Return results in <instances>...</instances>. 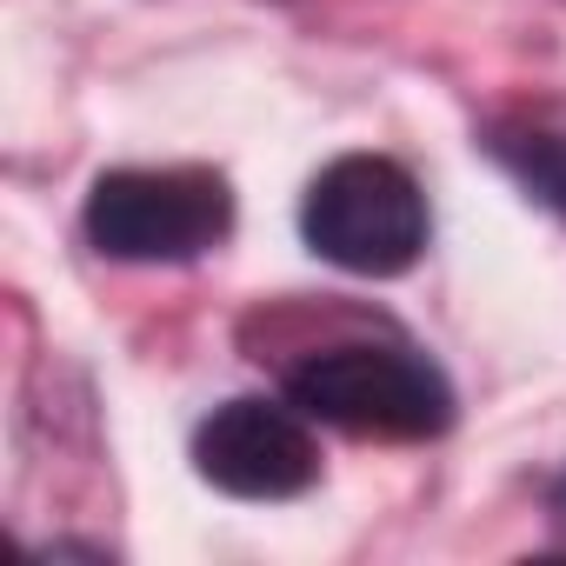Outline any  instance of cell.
Segmentation results:
<instances>
[{
    "mask_svg": "<svg viewBox=\"0 0 566 566\" xmlns=\"http://www.w3.org/2000/svg\"><path fill=\"white\" fill-rule=\"evenodd\" d=\"M193 473L233 500H294L321 480V440L301 407L227 400L193 433Z\"/></svg>",
    "mask_w": 566,
    "mask_h": 566,
    "instance_id": "277c9868",
    "label": "cell"
},
{
    "mask_svg": "<svg viewBox=\"0 0 566 566\" xmlns=\"http://www.w3.org/2000/svg\"><path fill=\"white\" fill-rule=\"evenodd\" d=\"M500 147V160L553 207V213H566V134H546V127H520V134H500L493 140Z\"/></svg>",
    "mask_w": 566,
    "mask_h": 566,
    "instance_id": "5b68a950",
    "label": "cell"
},
{
    "mask_svg": "<svg viewBox=\"0 0 566 566\" xmlns=\"http://www.w3.org/2000/svg\"><path fill=\"white\" fill-rule=\"evenodd\" d=\"M233 227V193L220 174L200 167H120L101 174L87 193V240L107 260L160 266L220 247Z\"/></svg>",
    "mask_w": 566,
    "mask_h": 566,
    "instance_id": "3957f363",
    "label": "cell"
},
{
    "mask_svg": "<svg viewBox=\"0 0 566 566\" xmlns=\"http://www.w3.org/2000/svg\"><path fill=\"white\" fill-rule=\"evenodd\" d=\"M553 500H559V513H566V480H559V493H553Z\"/></svg>",
    "mask_w": 566,
    "mask_h": 566,
    "instance_id": "8992f818",
    "label": "cell"
},
{
    "mask_svg": "<svg viewBox=\"0 0 566 566\" xmlns=\"http://www.w3.org/2000/svg\"><path fill=\"white\" fill-rule=\"evenodd\" d=\"M287 400L307 420L340 427L354 440H433L453 420V394L440 367H427L407 347H374V340L301 360L287 380Z\"/></svg>",
    "mask_w": 566,
    "mask_h": 566,
    "instance_id": "7a4b0ae2",
    "label": "cell"
},
{
    "mask_svg": "<svg viewBox=\"0 0 566 566\" xmlns=\"http://www.w3.org/2000/svg\"><path fill=\"white\" fill-rule=\"evenodd\" d=\"M307 247L360 280H394L427 253V193L400 160L380 154H340L314 174L301 200Z\"/></svg>",
    "mask_w": 566,
    "mask_h": 566,
    "instance_id": "6da1fadb",
    "label": "cell"
}]
</instances>
